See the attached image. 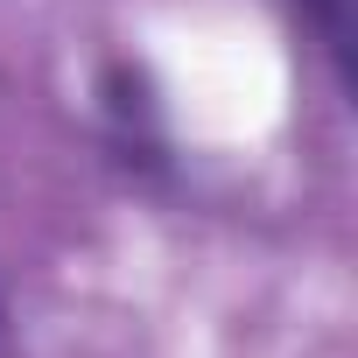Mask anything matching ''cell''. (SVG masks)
Here are the masks:
<instances>
[{"label":"cell","mask_w":358,"mask_h":358,"mask_svg":"<svg viewBox=\"0 0 358 358\" xmlns=\"http://www.w3.org/2000/svg\"><path fill=\"white\" fill-rule=\"evenodd\" d=\"M99 127H106V148L113 162L134 176V183H169L176 169V134H169V106H162V85L141 57H113L99 71Z\"/></svg>","instance_id":"cell-1"},{"label":"cell","mask_w":358,"mask_h":358,"mask_svg":"<svg viewBox=\"0 0 358 358\" xmlns=\"http://www.w3.org/2000/svg\"><path fill=\"white\" fill-rule=\"evenodd\" d=\"M0 358H22V337H15V309H8V288H0Z\"/></svg>","instance_id":"cell-3"},{"label":"cell","mask_w":358,"mask_h":358,"mask_svg":"<svg viewBox=\"0 0 358 358\" xmlns=\"http://www.w3.org/2000/svg\"><path fill=\"white\" fill-rule=\"evenodd\" d=\"M288 8L309 29V43L323 50L337 92H358V0H288Z\"/></svg>","instance_id":"cell-2"}]
</instances>
